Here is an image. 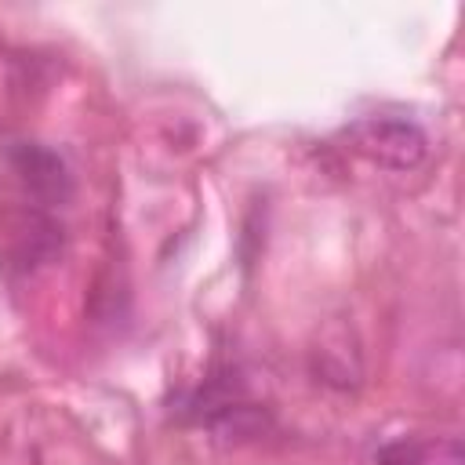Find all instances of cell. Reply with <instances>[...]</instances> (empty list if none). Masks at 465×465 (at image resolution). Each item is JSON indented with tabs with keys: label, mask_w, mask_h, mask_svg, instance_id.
Instances as JSON below:
<instances>
[{
	"label": "cell",
	"mask_w": 465,
	"mask_h": 465,
	"mask_svg": "<svg viewBox=\"0 0 465 465\" xmlns=\"http://www.w3.org/2000/svg\"><path fill=\"white\" fill-rule=\"evenodd\" d=\"M7 160L18 174V182L25 185V193L40 207H62L73 196V174L54 149H47L40 142H15L7 149Z\"/></svg>",
	"instance_id": "cell-2"
},
{
	"label": "cell",
	"mask_w": 465,
	"mask_h": 465,
	"mask_svg": "<svg viewBox=\"0 0 465 465\" xmlns=\"http://www.w3.org/2000/svg\"><path fill=\"white\" fill-rule=\"evenodd\" d=\"M345 138L352 153L389 171H414L429 153L425 131L403 116H363L345 127Z\"/></svg>",
	"instance_id": "cell-1"
},
{
	"label": "cell",
	"mask_w": 465,
	"mask_h": 465,
	"mask_svg": "<svg viewBox=\"0 0 465 465\" xmlns=\"http://www.w3.org/2000/svg\"><path fill=\"white\" fill-rule=\"evenodd\" d=\"M461 461H465V450H461V440L454 436L414 447V465H461Z\"/></svg>",
	"instance_id": "cell-3"
},
{
	"label": "cell",
	"mask_w": 465,
	"mask_h": 465,
	"mask_svg": "<svg viewBox=\"0 0 465 465\" xmlns=\"http://www.w3.org/2000/svg\"><path fill=\"white\" fill-rule=\"evenodd\" d=\"M381 465H414V443H392L381 450Z\"/></svg>",
	"instance_id": "cell-4"
}]
</instances>
